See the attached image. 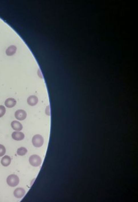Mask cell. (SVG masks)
<instances>
[{
	"label": "cell",
	"mask_w": 138,
	"mask_h": 202,
	"mask_svg": "<svg viewBox=\"0 0 138 202\" xmlns=\"http://www.w3.org/2000/svg\"><path fill=\"white\" fill-rule=\"evenodd\" d=\"M6 182L9 186L11 187H15L19 184V178L16 174H11L7 178Z\"/></svg>",
	"instance_id": "cell-1"
},
{
	"label": "cell",
	"mask_w": 138,
	"mask_h": 202,
	"mask_svg": "<svg viewBox=\"0 0 138 202\" xmlns=\"http://www.w3.org/2000/svg\"><path fill=\"white\" fill-rule=\"evenodd\" d=\"M6 153V149L5 146L0 144V157L3 156Z\"/></svg>",
	"instance_id": "cell-13"
},
{
	"label": "cell",
	"mask_w": 138,
	"mask_h": 202,
	"mask_svg": "<svg viewBox=\"0 0 138 202\" xmlns=\"http://www.w3.org/2000/svg\"><path fill=\"white\" fill-rule=\"evenodd\" d=\"M25 194V190L22 188H18L16 189L14 192V196L18 199L22 198L24 197Z\"/></svg>",
	"instance_id": "cell-5"
},
{
	"label": "cell",
	"mask_w": 138,
	"mask_h": 202,
	"mask_svg": "<svg viewBox=\"0 0 138 202\" xmlns=\"http://www.w3.org/2000/svg\"><path fill=\"white\" fill-rule=\"evenodd\" d=\"M15 116L19 121H23L27 118V114L24 110H19L15 112Z\"/></svg>",
	"instance_id": "cell-4"
},
{
	"label": "cell",
	"mask_w": 138,
	"mask_h": 202,
	"mask_svg": "<svg viewBox=\"0 0 138 202\" xmlns=\"http://www.w3.org/2000/svg\"><path fill=\"white\" fill-rule=\"evenodd\" d=\"M32 141L34 146L36 147H40L43 145L44 139L41 135H36L32 138Z\"/></svg>",
	"instance_id": "cell-2"
},
{
	"label": "cell",
	"mask_w": 138,
	"mask_h": 202,
	"mask_svg": "<svg viewBox=\"0 0 138 202\" xmlns=\"http://www.w3.org/2000/svg\"><path fill=\"white\" fill-rule=\"evenodd\" d=\"M28 152L27 149L25 147H21L17 149V154L19 156H24Z\"/></svg>",
	"instance_id": "cell-12"
},
{
	"label": "cell",
	"mask_w": 138,
	"mask_h": 202,
	"mask_svg": "<svg viewBox=\"0 0 138 202\" xmlns=\"http://www.w3.org/2000/svg\"><path fill=\"white\" fill-rule=\"evenodd\" d=\"M17 50V48L15 45H11L9 46L6 50V54L8 56H12L16 53Z\"/></svg>",
	"instance_id": "cell-11"
},
{
	"label": "cell",
	"mask_w": 138,
	"mask_h": 202,
	"mask_svg": "<svg viewBox=\"0 0 138 202\" xmlns=\"http://www.w3.org/2000/svg\"><path fill=\"white\" fill-rule=\"evenodd\" d=\"M17 101L13 98H7L5 102V105L8 108H12L16 105Z\"/></svg>",
	"instance_id": "cell-9"
},
{
	"label": "cell",
	"mask_w": 138,
	"mask_h": 202,
	"mask_svg": "<svg viewBox=\"0 0 138 202\" xmlns=\"http://www.w3.org/2000/svg\"><path fill=\"white\" fill-rule=\"evenodd\" d=\"M29 163L33 167H38L42 164V158L37 155H32L29 158Z\"/></svg>",
	"instance_id": "cell-3"
},
{
	"label": "cell",
	"mask_w": 138,
	"mask_h": 202,
	"mask_svg": "<svg viewBox=\"0 0 138 202\" xmlns=\"http://www.w3.org/2000/svg\"><path fill=\"white\" fill-rule=\"evenodd\" d=\"M38 98L35 96H31L27 99L28 104L30 106H33L38 103Z\"/></svg>",
	"instance_id": "cell-7"
},
{
	"label": "cell",
	"mask_w": 138,
	"mask_h": 202,
	"mask_svg": "<svg viewBox=\"0 0 138 202\" xmlns=\"http://www.w3.org/2000/svg\"><path fill=\"white\" fill-rule=\"evenodd\" d=\"M11 126L12 128L16 131H20L23 129L22 124L18 121H14L11 122Z\"/></svg>",
	"instance_id": "cell-8"
},
{
	"label": "cell",
	"mask_w": 138,
	"mask_h": 202,
	"mask_svg": "<svg viewBox=\"0 0 138 202\" xmlns=\"http://www.w3.org/2000/svg\"><path fill=\"white\" fill-rule=\"evenodd\" d=\"M12 138L16 141H21L24 139L25 138V135L23 132H20V131H15L13 132L11 135Z\"/></svg>",
	"instance_id": "cell-6"
},
{
	"label": "cell",
	"mask_w": 138,
	"mask_h": 202,
	"mask_svg": "<svg viewBox=\"0 0 138 202\" xmlns=\"http://www.w3.org/2000/svg\"><path fill=\"white\" fill-rule=\"evenodd\" d=\"M11 158L8 155H5L1 160V164L4 167L9 166L11 163Z\"/></svg>",
	"instance_id": "cell-10"
},
{
	"label": "cell",
	"mask_w": 138,
	"mask_h": 202,
	"mask_svg": "<svg viewBox=\"0 0 138 202\" xmlns=\"http://www.w3.org/2000/svg\"><path fill=\"white\" fill-rule=\"evenodd\" d=\"M5 107L2 105H0V118L3 117L5 115Z\"/></svg>",
	"instance_id": "cell-14"
}]
</instances>
